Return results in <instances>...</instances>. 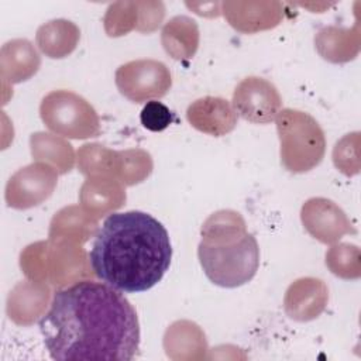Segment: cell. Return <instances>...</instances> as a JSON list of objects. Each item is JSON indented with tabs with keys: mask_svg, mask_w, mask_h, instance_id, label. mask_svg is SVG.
Masks as SVG:
<instances>
[{
	"mask_svg": "<svg viewBox=\"0 0 361 361\" xmlns=\"http://www.w3.org/2000/svg\"><path fill=\"white\" fill-rule=\"evenodd\" d=\"M56 183V168L47 162H32L8 179L4 193L7 206L17 210L38 206L54 193Z\"/></svg>",
	"mask_w": 361,
	"mask_h": 361,
	"instance_id": "52a82bcc",
	"label": "cell"
},
{
	"mask_svg": "<svg viewBox=\"0 0 361 361\" xmlns=\"http://www.w3.org/2000/svg\"><path fill=\"white\" fill-rule=\"evenodd\" d=\"M126 192L121 183L110 176H89L80 189V203L93 219L123 206Z\"/></svg>",
	"mask_w": 361,
	"mask_h": 361,
	"instance_id": "4fadbf2b",
	"label": "cell"
},
{
	"mask_svg": "<svg viewBox=\"0 0 361 361\" xmlns=\"http://www.w3.org/2000/svg\"><path fill=\"white\" fill-rule=\"evenodd\" d=\"M221 7L228 24L234 30L245 34H254L274 28L282 18L281 3L226 1L221 3Z\"/></svg>",
	"mask_w": 361,
	"mask_h": 361,
	"instance_id": "7c38bea8",
	"label": "cell"
},
{
	"mask_svg": "<svg viewBox=\"0 0 361 361\" xmlns=\"http://www.w3.org/2000/svg\"><path fill=\"white\" fill-rule=\"evenodd\" d=\"M39 116L48 130L65 138L86 140L100 134V120L94 107L71 90H52L44 96Z\"/></svg>",
	"mask_w": 361,
	"mask_h": 361,
	"instance_id": "5b68a950",
	"label": "cell"
},
{
	"mask_svg": "<svg viewBox=\"0 0 361 361\" xmlns=\"http://www.w3.org/2000/svg\"><path fill=\"white\" fill-rule=\"evenodd\" d=\"M327 299L329 290L322 279L300 278L290 283L285 293V312L293 320L309 322L324 310Z\"/></svg>",
	"mask_w": 361,
	"mask_h": 361,
	"instance_id": "8fae6325",
	"label": "cell"
},
{
	"mask_svg": "<svg viewBox=\"0 0 361 361\" xmlns=\"http://www.w3.org/2000/svg\"><path fill=\"white\" fill-rule=\"evenodd\" d=\"M235 113L252 124H268L282 110V97L274 83L264 78L243 79L233 93Z\"/></svg>",
	"mask_w": 361,
	"mask_h": 361,
	"instance_id": "ba28073f",
	"label": "cell"
},
{
	"mask_svg": "<svg viewBox=\"0 0 361 361\" xmlns=\"http://www.w3.org/2000/svg\"><path fill=\"white\" fill-rule=\"evenodd\" d=\"M141 124L144 128L158 133L168 128L173 121L172 111L158 100H149L144 104L140 114Z\"/></svg>",
	"mask_w": 361,
	"mask_h": 361,
	"instance_id": "603a6c76",
	"label": "cell"
},
{
	"mask_svg": "<svg viewBox=\"0 0 361 361\" xmlns=\"http://www.w3.org/2000/svg\"><path fill=\"white\" fill-rule=\"evenodd\" d=\"M197 257L204 275L221 288L250 282L259 267V247L250 233L223 241H200Z\"/></svg>",
	"mask_w": 361,
	"mask_h": 361,
	"instance_id": "3957f363",
	"label": "cell"
},
{
	"mask_svg": "<svg viewBox=\"0 0 361 361\" xmlns=\"http://www.w3.org/2000/svg\"><path fill=\"white\" fill-rule=\"evenodd\" d=\"M114 82L126 99L144 103L164 97L172 86V76L161 61L135 59L117 68Z\"/></svg>",
	"mask_w": 361,
	"mask_h": 361,
	"instance_id": "8992f818",
	"label": "cell"
},
{
	"mask_svg": "<svg viewBox=\"0 0 361 361\" xmlns=\"http://www.w3.org/2000/svg\"><path fill=\"white\" fill-rule=\"evenodd\" d=\"M137 3L120 1L109 7L104 17V28L110 37L126 35L130 30L138 27Z\"/></svg>",
	"mask_w": 361,
	"mask_h": 361,
	"instance_id": "7402d4cb",
	"label": "cell"
},
{
	"mask_svg": "<svg viewBox=\"0 0 361 361\" xmlns=\"http://www.w3.org/2000/svg\"><path fill=\"white\" fill-rule=\"evenodd\" d=\"M281 142V162L289 172L303 173L316 168L326 152V137L307 113L282 109L275 118Z\"/></svg>",
	"mask_w": 361,
	"mask_h": 361,
	"instance_id": "277c9868",
	"label": "cell"
},
{
	"mask_svg": "<svg viewBox=\"0 0 361 361\" xmlns=\"http://www.w3.org/2000/svg\"><path fill=\"white\" fill-rule=\"evenodd\" d=\"M96 230V219L76 206L62 209L51 221L49 237L69 243H83Z\"/></svg>",
	"mask_w": 361,
	"mask_h": 361,
	"instance_id": "e0dca14e",
	"label": "cell"
},
{
	"mask_svg": "<svg viewBox=\"0 0 361 361\" xmlns=\"http://www.w3.org/2000/svg\"><path fill=\"white\" fill-rule=\"evenodd\" d=\"M326 265L340 278L360 276V251L357 245L340 244L334 245L326 254Z\"/></svg>",
	"mask_w": 361,
	"mask_h": 361,
	"instance_id": "ffe728a7",
	"label": "cell"
},
{
	"mask_svg": "<svg viewBox=\"0 0 361 361\" xmlns=\"http://www.w3.org/2000/svg\"><path fill=\"white\" fill-rule=\"evenodd\" d=\"M38 326L56 361H130L140 347L135 309L104 282L80 281L56 290Z\"/></svg>",
	"mask_w": 361,
	"mask_h": 361,
	"instance_id": "6da1fadb",
	"label": "cell"
},
{
	"mask_svg": "<svg viewBox=\"0 0 361 361\" xmlns=\"http://www.w3.org/2000/svg\"><path fill=\"white\" fill-rule=\"evenodd\" d=\"M186 118L200 133L221 137L235 128L238 114L226 99L206 96L188 107Z\"/></svg>",
	"mask_w": 361,
	"mask_h": 361,
	"instance_id": "30bf717a",
	"label": "cell"
},
{
	"mask_svg": "<svg viewBox=\"0 0 361 361\" xmlns=\"http://www.w3.org/2000/svg\"><path fill=\"white\" fill-rule=\"evenodd\" d=\"M152 169V161L148 152L141 149H128L120 152L118 182L134 185L145 179Z\"/></svg>",
	"mask_w": 361,
	"mask_h": 361,
	"instance_id": "44dd1931",
	"label": "cell"
},
{
	"mask_svg": "<svg viewBox=\"0 0 361 361\" xmlns=\"http://www.w3.org/2000/svg\"><path fill=\"white\" fill-rule=\"evenodd\" d=\"M161 41L171 58L176 61L190 59L199 47L197 24L186 16H176L164 25Z\"/></svg>",
	"mask_w": 361,
	"mask_h": 361,
	"instance_id": "2e32d148",
	"label": "cell"
},
{
	"mask_svg": "<svg viewBox=\"0 0 361 361\" xmlns=\"http://www.w3.org/2000/svg\"><path fill=\"white\" fill-rule=\"evenodd\" d=\"M31 154L39 162H52L59 173H66L72 169L75 157L72 145L61 138L56 148H51V134L35 133L30 138Z\"/></svg>",
	"mask_w": 361,
	"mask_h": 361,
	"instance_id": "ac0fdd59",
	"label": "cell"
},
{
	"mask_svg": "<svg viewBox=\"0 0 361 361\" xmlns=\"http://www.w3.org/2000/svg\"><path fill=\"white\" fill-rule=\"evenodd\" d=\"M172 245L166 228L148 213L110 214L97 231L89 261L94 275L126 293L155 286L168 271Z\"/></svg>",
	"mask_w": 361,
	"mask_h": 361,
	"instance_id": "7a4b0ae2",
	"label": "cell"
},
{
	"mask_svg": "<svg viewBox=\"0 0 361 361\" xmlns=\"http://www.w3.org/2000/svg\"><path fill=\"white\" fill-rule=\"evenodd\" d=\"M80 31L72 21L58 18L42 24L37 30L35 42L39 51L52 59H61L71 55L79 42Z\"/></svg>",
	"mask_w": 361,
	"mask_h": 361,
	"instance_id": "9a60e30c",
	"label": "cell"
},
{
	"mask_svg": "<svg viewBox=\"0 0 361 361\" xmlns=\"http://www.w3.org/2000/svg\"><path fill=\"white\" fill-rule=\"evenodd\" d=\"M245 221L240 213L233 210H220L213 213L202 227V241H223L244 235Z\"/></svg>",
	"mask_w": 361,
	"mask_h": 361,
	"instance_id": "d6986e66",
	"label": "cell"
},
{
	"mask_svg": "<svg viewBox=\"0 0 361 361\" xmlns=\"http://www.w3.org/2000/svg\"><path fill=\"white\" fill-rule=\"evenodd\" d=\"M300 219L306 231L323 244H334L343 235L357 233L345 213L330 199H309L302 206Z\"/></svg>",
	"mask_w": 361,
	"mask_h": 361,
	"instance_id": "9c48e42d",
	"label": "cell"
},
{
	"mask_svg": "<svg viewBox=\"0 0 361 361\" xmlns=\"http://www.w3.org/2000/svg\"><path fill=\"white\" fill-rule=\"evenodd\" d=\"M41 66V58L34 45L24 38L6 42L0 51V75L10 83H20L34 76Z\"/></svg>",
	"mask_w": 361,
	"mask_h": 361,
	"instance_id": "5bb4252c",
	"label": "cell"
}]
</instances>
